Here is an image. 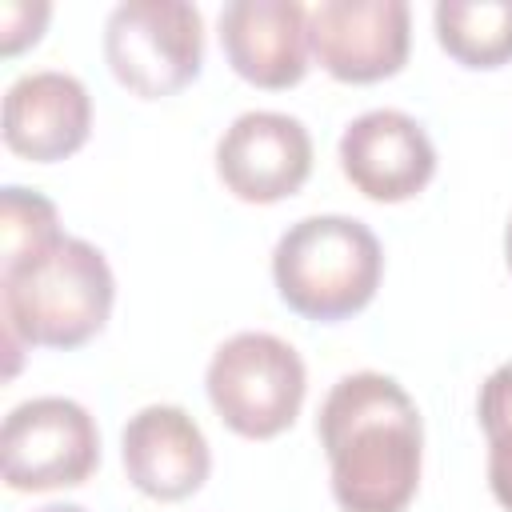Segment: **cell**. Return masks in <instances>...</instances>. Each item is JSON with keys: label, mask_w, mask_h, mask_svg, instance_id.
Wrapping results in <instances>:
<instances>
[{"label": "cell", "mask_w": 512, "mask_h": 512, "mask_svg": "<svg viewBox=\"0 0 512 512\" xmlns=\"http://www.w3.org/2000/svg\"><path fill=\"white\" fill-rule=\"evenodd\" d=\"M340 512H404L420 488L424 424L416 400L384 372H348L316 420Z\"/></svg>", "instance_id": "cell-1"}, {"label": "cell", "mask_w": 512, "mask_h": 512, "mask_svg": "<svg viewBox=\"0 0 512 512\" xmlns=\"http://www.w3.org/2000/svg\"><path fill=\"white\" fill-rule=\"evenodd\" d=\"M4 332L28 348H80L112 316L116 280L104 252L80 236H56L48 248L4 264Z\"/></svg>", "instance_id": "cell-2"}, {"label": "cell", "mask_w": 512, "mask_h": 512, "mask_svg": "<svg viewBox=\"0 0 512 512\" xmlns=\"http://www.w3.org/2000/svg\"><path fill=\"white\" fill-rule=\"evenodd\" d=\"M384 276V248L364 220L304 216L272 248L280 300L320 324H336L372 304Z\"/></svg>", "instance_id": "cell-3"}, {"label": "cell", "mask_w": 512, "mask_h": 512, "mask_svg": "<svg viewBox=\"0 0 512 512\" xmlns=\"http://www.w3.org/2000/svg\"><path fill=\"white\" fill-rule=\"evenodd\" d=\"M216 416L244 440H272L300 416L308 376L300 352L272 332L228 336L204 372Z\"/></svg>", "instance_id": "cell-4"}, {"label": "cell", "mask_w": 512, "mask_h": 512, "mask_svg": "<svg viewBox=\"0 0 512 512\" xmlns=\"http://www.w3.org/2000/svg\"><path fill=\"white\" fill-rule=\"evenodd\" d=\"M104 60L140 100L188 88L204 64V20L184 0H128L108 12Z\"/></svg>", "instance_id": "cell-5"}, {"label": "cell", "mask_w": 512, "mask_h": 512, "mask_svg": "<svg viewBox=\"0 0 512 512\" xmlns=\"http://www.w3.org/2000/svg\"><path fill=\"white\" fill-rule=\"evenodd\" d=\"M100 464V432L84 404L36 396L16 404L0 428V468L12 492H52L84 484Z\"/></svg>", "instance_id": "cell-6"}, {"label": "cell", "mask_w": 512, "mask_h": 512, "mask_svg": "<svg viewBox=\"0 0 512 512\" xmlns=\"http://www.w3.org/2000/svg\"><path fill=\"white\" fill-rule=\"evenodd\" d=\"M308 44L328 76L376 84L404 68L412 12L404 0H324L308 12Z\"/></svg>", "instance_id": "cell-7"}, {"label": "cell", "mask_w": 512, "mask_h": 512, "mask_svg": "<svg viewBox=\"0 0 512 512\" xmlns=\"http://www.w3.org/2000/svg\"><path fill=\"white\" fill-rule=\"evenodd\" d=\"M216 172L244 204L288 200L312 172V136L288 112H244L216 144Z\"/></svg>", "instance_id": "cell-8"}, {"label": "cell", "mask_w": 512, "mask_h": 512, "mask_svg": "<svg viewBox=\"0 0 512 512\" xmlns=\"http://www.w3.org/2000/svg\"><path fill=\"white\" fill-rule=\"evenodd\" d=\"M340 168L360 196L400 204L424 192L436 176V148L416 116L400 108H372L344 128Z\"/></svg>", "instance_id": "cell-9"}, {"label": "cell", "mask_w": 512, "mask_h": 512, "mask_svg": "<svg viewBox=\"0 0 512 512\" xmlns=\"http://www.w3.org/2000/svg\"><path fill=\"white\" fill-rule=\"evenodd\" d=\"M120 460L136 492L152 500H184L204 488L212 452L200 424L176 404H148L120 432Z\"/></svg>", "instance_id": "cell-10"}, {"label": "cell", "mask_w": 512, "mask_h": 512, "mask_svg": "<svg viewBox=\"0 0 512 512\" xmlns=\"http://www.w3.org/2000/svg\"><path fill=\"white\" fill-rule=\"evenodd\" d=\"M220 48L256 88H292L308 72V8L296 0H232L220 12Z\"/></svg>", "instance_id": "cell-11"}, {"label": "cell", "mask_w": 512, "mask_h": 512, "mask_svg": "<svg viewBox=\"0 0 512 512\" xmlns=\"http://www.w3.org/2000/svg\"><path fill=\"white\" fill-rule=\"evenodd\" d=\"M92 132L88 88L56 68L24 72L4 92V144L36 164L68 160Z\"/></svg>", "instance_id": "cell-12"}, {"label": "cell", "mask_w": 512, "mask_h": 512, "mask_svg": "<svg viewBox=\"0 0 512 512\" xmlns=\"http://www.w3.org/2000/svg\"><path fill=\"white\" fill-rule=\"evenodd\" d=\"M440 48L464 68L512 60V0H440L432 8Z\"/></svg>", "instance_id": "cell-13"}, {"label": "cell", "mask_w": 512, "mask_h": 512, "mask_svg": "<svg viewBox=\"0 0 512 512\" xmlns=\"http://www.w3.org/2000/svg\"><path fill=\"white\" fill-rule=\"evenodd\" d=\"M480 428L488 436V488L504 512H512V360L480 384Z\"/></svg>", "instance_id": "cell-14"}, {"label": "cell", "mask_w": 512, "mask_h": 512, "mask_svg": "<svg viewBox=\"0 0 512 512\" xmlns=\"http://www.w3.org/2000/svg\"><path fill=\"white\" fill-rule=\"evenodd\" d=\"M60 232L56 204L36 188L8 184L0 188V264H16L40 248H48Z\"/></svg>", "instance_id": "cell-15"}, {"label": "cell", "mask_w": 512, "mask_h": 512, "mask_svg": "<svg viewBox=\"0 0 512 512\" xmlns=\"http://www.w3.org/2000/svg\"><path fill=\"white\" fill-rule=\"evenodd\" d=\"M48 20V4H0V52L16 56L20 48L36 44Z\"/></svg>", "instance_id": "cell-16"}, {"label": "cell", "mask_w": 512, "mask_h": 512, "mask_svg": "<svg viewBox=\"0 0 512 512\" xmlns=\"http://www.w3.org/2000/svg\"><path fill=\"white\" fill-rule=\"evenodd\" d=\"M36 512H88V508H80V504H44Z\"/></svg>", "instance_id": "cell-17"}, {"label": "cell", "mask_w": 512, "mask_h": 512, "mask_svg": "<svg viewBox=\"0 0 512 512\" xmlns=\"http://www.w3.org/2000/svg\"><path fill=\"white\" fill-rule=\"evenodd\" d=\"M504 260H508V272H512V220H508V232H504Z\"/></svg>", "instance_id": "cell-18"}]
</instances>
